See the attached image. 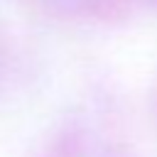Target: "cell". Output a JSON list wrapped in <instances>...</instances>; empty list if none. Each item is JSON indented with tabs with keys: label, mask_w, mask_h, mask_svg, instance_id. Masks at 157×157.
I'll return each instance as SVG.
<instances>
[{
	"label": "cell",
	"mask_w": 157,
	"mask_h": 157,
	"mask_svg": "<svg viewBox=\"0 0 157 157\" xmlns=\"http://www.w3.org/2000/svg\"><path fill=\"white\" fill-rule=\"evenodd\" d=\"M142 2H150V5H155V7H157V0H142Z\"/></svg>",
	"instance_id": "2"
},
{
	"label": "cell",
	"mask_w": 157,
	"mask_h": 157,
	"mask_svg": "<svg viewBox=\"0 0 157 157\" xmlns=\"http://www.w3.org/2000/svg\"><path fill=\"white\" fill-rule=\"evenodd\" d=\"M47 12L64 20H96L105 17L113 10L115 0H39Z\"/></svg>",
	"instance_id": "1"
}]
</instances>
